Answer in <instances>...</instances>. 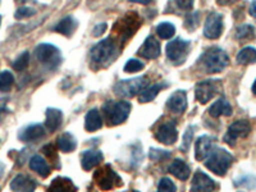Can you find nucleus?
Returning <instances> with one entry per match:
<instances>
[{
	"label": "nucleus",
	"instance_id": "nucleus-1",
	"mask_svg": "<svg viewBox=\"0 0 256 192\" xmlns=\"http://www.w3.org/2000/svg\"><path fill=\"white\" fill-rule=\"evenodd\" d=\"M116 54H118V46H116V41L113 38L102 40L99 44H96L91 49L90 52L92 62L99 67H104V66L110 64L114 60Z\"/></svg>",
	"mask_w": 256,
	"mask_h": 192
},
{
	"label": "nucleus",
	"instance_id": "nucleus-2",
	"mask_svg": "<svg viewBox=\"0 0 256 192\" xmlns=\"http://www.w3.org/2000/svg\"><path fill=\"white\" fill-rule=\"evenodd\" d=\"M201 63L208 73H219L230 64L228 54L220 48H210L202 54Z\"/></svg>",
	"mask_w": 256,
	"mask_h": 192
},
{
	"label": "nucleus",
	"instance_id": "nucleus-3",
	"mask_svg": "<svg viewBox=\"0 0 256 192\" xmlns=\"http://www.w3.org/2000/svg\"><path fill=\"white\" fill-rule=\"evenodd\" d=\"M233 163L232 154L224 148H216L205 160V166L216 176H224Z\"/></svg>",
	"mask_w": 256,
	"mask_h": 192
},
{
	"label": "nucleus",
	"instance_id": "nucleus-4",
	"mask_svg": "<svg viewBox=\"0 0 256 192\" xmlns=\"http://www.w3.org/2000/svg\"><path fill=\"white\" fill-rule=\"evenodd\" d=\"M106 122L110 126L122 124L131 113V104L128 102H109L104 106Z\"/></svg>",
	"mask_w": 256,
	"mask_h": 192
},
{
	"label": "nucleus",
	"instance_id": "nucleus-5",
	"mask_svg": "<svg viewBox=\"0 0 256 192\" xmlns=\"http://www.w3.org/2000/svg\"><path fill=\"white\" fill-rule=\"evenodd\" d=\"M148 84V76L134 77L132 80H123L114 86V92L120 98H134L140 91H142V88H145Z\"/></svg>",
	"mask_w": 256,
	"mask_h": 192
},
{
	"label": "nucleus",
	"instance_id": "nucleus-6",
	"mask_svg": "<svg viewBox=\"0 0 256 192\" xmlns=\"http://www.w3.org/2000/svg\"><path fill=\"white\" fill-rule=\"evenodd\" d=\"M35 56L48 68H56L62 62L60 52L52 44H40L35 49Z\"/></svg>",
	"mask_w": 256,
	"mask_h": 192
},
{
	"label": "nucleus",
	"instance_id": "nucleus-7",
	"mask_svg": "<svg viewBox=\"0 0 256 192\" xmlns=\"http://www.w3.org/2000/svg\"><path fill=\"white\" fill-rule=\"evenodd\" d=\"M191 42L177 38L166 45V56L173 64H182L188 56Z\"/></svg>",
	"mask_w": 256,
	"mask_h": 192
},
{
	"label": "nucleus",
	"instance_id": "nucleus-8",
	"mask_svg": "<svg viewBox=\"0 0 256 192\" xmlns=\"http://www.w3.org/2000/svg\"><path fill=\"white\" fill-rule=\"evenodd\" d=\"M222 88V81L219 80H205L201 81L196 84L195 88V95L196 99L201 104H206L216 95L220 92Z\"/></svg>",
	"mask_w": 256,
	"mask_h": 192
},
{
	"label": "nucleus",
	"instance_id": "nucleus-9",
	"mask_svg": "<svg viewBox=\"0 0 256 192\" xmlns=\"http://www.w3.org/2000/svg\"><path fill=\"white\" fill-rule=\"evenodd\" d=\"M96 184L102 190H110L114 186H120L122 182H120V177L114 172L112 166H105L104 168L98 169V172L94 176Z\"/></svg>",
	"mask_w": 256,
	"mask_h": 192
},
{
	"label": "nucleus",
	"instance_id": "nucleus-10",
	"mask_svg": "<svg viewBox=\"0 0 256 192\" xmlns=\"http://www.w3.org/2000/svg\"><path fill=\"white\" fill-rule=\"evenodd\" d=\"M251 131V126L250 123L246 120H237V122L232 123L228 128L227 134L224 136V141L228 144L230 146L236 145L237 138L240 137H246Z\"/></svg>",
	"mask_w": 256,
	"mask_h": 192
},
{
	"label": "nucleus",
	"instance_id": "nucleus-11",
	"mask_svg": "<svg viewBox=\"0 0 256 192\" xmlns=\"http://www.w3.org/2000/svg\"><path fill=\"white\" fill-rule=\"evenodd\" d=\"M223 32V17L219 13H210L205 20L204 35L208 38H218Z\"/></svg>",
	"mask_w": 256,
	"mask_h": 192
},
{
	"label": "nucleus",
	"instance_id": "nucleus-12",
	"mask_svg": "<svg viewBox=\"0 0 256 192\" xmlns=\"http://www.w3.org/2000/svg\"><path fill=\"white\" fill-rule=\"evenodd\" d=\"M155 138L164 145H173L178 138V131L174 122L163 123L158 128Z\"/></svg>",
	"mask_w": 256,
	"mask_h": 192
},
{
	"label": "nucleus",
	"instance_id": "nucleus-13",
	"mask_svg": "<svg viewBox=\"0 0 256 192\" xmlns=\"http://www.w3.org/2000/svg\"><path fill=\"white\" fill-rule=\"evenodd\" d=\"M216 148V140L210 136H201L196 140L195 145V158L196 160H205L209 156L210 152Z\"/></svg>",
	"mask_w": 256,
	"mask_h": 192
},
{
	"label": "nucleus",
	"instance_id": "nucleus-14",
	"mask_svg": "<svg viewBox=\"0 0 256 192\" xmlns=\"http://www.w3.org/2000/svg\"><path fill=\"white\" fill-rule=\"evenodd\" d=\"M216 182H214L209 176L205 174L204 172L198 170V172L194 174L191 184V191H212V190H216Z\"/></svg>",
	"mask_w": 256,
	"mask_h": 192
},
{
	"label": "nucleus",
	"instance_id": "nucleus-15",
	"mask_svg": "<svg viewBox=\"0 0 256 192\" xmlns=\"http://www.w3.org/2000/svg\"><path fill=\"white\" fill-rule=\"evenodd\" d=\"M166 106L172 113L184 114L187 109V96L184 90L176 91L166 102Z\"/></svg>",
	"mask_w": 256,
	"mask_h": 192
},
{
	"label": "nucleus",
	"instance_id": "nucleus-16",
	"mask_svg": "<svg viewBox=\"0 0 256 192\" xmlns=\"http://www.w3.org/2000/svg\"><path fill=\"white\" fill-rule=\"evenodd\" d=\"M45 134H46V131H45L44 126L32 124L24 128V130L20 132L18 137H20V140L24 141V142H34V141L41 140Z\"/></svg>",
	"mask_w": 256,
	"mask_h": 192
},
{
	"label": "nucleus",
	"instance_id": "nucleus-17",
	"mask_svg": "<svg viewBox=\"0 0 256 192\" xmlns=\"http://www.w3.org/2000/svg\"><path fill=\"white\" fill-rule=\"evenodd\" d=\"M104 159V155L100 150H95V148H90L86 152H82L81 155V166L84 170H91L92 168L99 166Z\"/></svg>",
	"mask_w": 256,
	"mask_h": 192
},
{
	"label": "nucleus",
	"instance_id": "nucleus-18",
	"mask_svg": "<svg viewBox=\"0 0 256 192\" xmlns=\"http://www.w3.org/2000/svg\"><path fill=\"white\" fill-rule=\"evenodd\" d=\"M160 42L154 38V36H148L146 38L145 42L142 44L141 49L138 50V54L146 59H155L160 56Z\"/></svg>",
	"mask_w": 256,
	"mask_h": 192
},
{
	"label": "nucleus",
	"instance_id": "nucleus-19",
	"mask_svg": "<svg viewBox=\"0 0 256 192\" xmlns=\"http://www.w3.org/2000/svg\"><path fill=\"white\" fill-rule=\"evenodd\" d=\"M10 188L13 191H20V192H32L36 188V182L32 178L27 177L24 174H18L17 177L13 178L10 182Z\"/></svg>",
	"mask_w": 256,
	"mask_h": 192
},
{
	"label": "nucleus",
	"instance_id": "nucleus-20",
	"mask_svg": "<svg viewBox=\"0 0 256 192\" xmlns=\"http://www.w3.org/2000/svg\"><path fill=\"white\" fill-rule=\"evenodd\" d=\"M45 126L50 132H54L60 127L62 122H63V113L56 108H48L45 112Z\"/></svg>",
	"mask_w": 256,
	"mask_h": 192
},
{
	"label": "nucleus",
	"instance_id": "nucleus-21",
	"mask_svg": "<svg viewBox=\"0 0 256 192\" xmlns=\"http://www.w3.org/2000/svg\"><path fill=\"white\" fill-rule=\"evenodd\" d=\"M77 20L72 17V16H67V17H64L63 20L54 27V31L58 32V34H62L64 36H72L74 34L77 28Z\"/></svg>",
	"mask_w": 256,
	"mask_h": 192
},
{
	"label": "nucleus",
	"instance_id": "nucleus-22",
	"mask_svg": "<svg viewBox=\"0 0 256 192\" xmlns=\"http://www.w3.org/2000/svg\"><path fill=\"white\" fill-rule=\"evenodd\" d=\"M209 114L212 118H219V116H230V114H232V106H230V104L227 100L222 98V99L216 100V102L210 106Z\"/></svg>",
	"mask_w": 256,
	"mask_h": 192
},
{
	"label": "nucleus",
	"instance_id": "nucleus-23",
	"mask_svg": "<svg viewBox=\"0 0 256 192\" xmlns=\"http://www.w3.org/2000/svg\"><path fill=\"white\" fill-rule=\"evenodd\" d=\"M30 168L34 170V172L38 173V176L41 177H48L50 174V166L49 164L46 163V160L44 159L40 155H35V156H32L31 160H30Z\"/></svg>",
	"mask_w": 256,
	"mask_h": 192
},
{
	"label": "nucleus",
	"instance_id": "nucleus-24",
	"mask_svg": "<svg viewBox=\"0 0 256 192\" xmlns=\"http://www.w3.org/2000/svg\"><path fill=\"white\" fill-rule=\"evenodd\" d=\"M102 126V120L98 109H91L84 118V128L88 132L98 131Z\"/></svg>",
	"mask_w": 256,
	"mask_h": 192
},
{
	"label": "nucleus",
	"instance_id": "nucleus-25",
	"mask_svg": "<svg viewBox=\"0 0 256 192\" xmlns=\"http://www.w3.org/2000/svg\"><path fill=\"white\" fill-rule=\"evenodd\" d=\"M169 172L178 180H186L190 177V166L182 159H176L169 166Z\"/></svg>",
	"mask_w": 256,
	"mask_h": 192
},
{
	"label": "nucleus",
	"instance_id": "nucleus-26",
	"mask_svg": "<svg viewBox=\"0 0 256 192\" xmlns=\"http://www.w3.org/2000/svg\"><path fill=\"white\" fill-rule=\"evenodd\" d=\"M58 148H60L63 152H74L77 148L76 138H74V137H73L70 134L66 132V134H63L58 138Z\"/></svg>",
	"mask_w": 256,
	"mask_h": 192
},
{
	"label": "nucleus",
	"instance_id": "nucleus-27",
	"mask_svg": "<svg viewBox=\"0 0 256 192\" xmlns=\"http://www.w3.org/2000/svg\"><path fill=\"white\" fill-rule=\"evenodd\" d=\"M77 187L70 178H56L49 186V191H76Z\"/></svg>",
	"mask_w": 256,
	"mask_h": 192
},
{
	"label": "nucleus",
	"instance_id": "nucleus-28",
	"mask_svg": "<svg viewBox=\"0 0 256 192\" xmlns=\"http://www.w3.org/2000/svg\"><path fill=\"white\" fill-rule=\"evenodd\" d=\"M237 63L242 66H248V64L256 63V49L255 48H244L237 56Z\"/></svg>",
	"mask_w": 256,
	"mask_h": 192
},
{
	"label": "nucleus",
	"instance_id": "nucleus-29",
	"mask_svg": "<svg viewBox=\"0 0 256 192\" xmlns=\"http://www.w3.org/2000/svg\"><path fill=\"white\" fill-rule=\"evenodd\" d=\"M163 88V84H154V86H150V88H146L141 91L140 96H138V102H150L155 99L159 94V91Z\"/></svg>",
	"mask_w": 256,
	"mask_h": 192
},
{
	"label": "nucleus",
	"instance_id": "nucleus-30",
	"mask_svg": "<svg viewBox=\"0 0 256 192\" xmlns=\"http://www.w3.org/2000/svg\"><path fill=\"white\" fill-rule=\"evenodd\" d=\"M156 34L160 38L168 40V38H170L174 36V34H176L174 24H169V22H163V24H158Z\"/></svg>",
	"mask_w": 256,
	"mask_h": 192
},
{
	"label": "nucleus",
	"instance_id": "nucleus-31",
	"mask_svg": "<svg viewBox=\"0 0 256 192\" xmlns=\"http://www.w3.org/2000/svg\"><path fill=\"white\" fill-rule=\"evenodd\" d=\"M236 38L238 40H252L255 38V28L251 24H244L236 30Z\"/></svg>",
	"mask_w": 256,
	"mask_h": 192
},
{
	"label": "nucleus",
	"instance_id": "nucleus-32",
	"mask_svg": "<svg viewBox=\"0 0 256 192\" xmlns=\"http://www.w3.org/2000/svg\"><path fill=\"white\" fill-rule=\"evenodd\" d=\"M14 84V77L9 70L0 73V91H9Z\"/></svg>",
	"mask_w": 256,
	"mask_h": 192
},
{
	"label": "nucleus",
	"instance_id": "nucleus-33",
	"mask_svg": "<svg viewBox=\"0 0 256 192\" xmlns=\"http://www.w3.org/2000/svg\"><path fill=\"white\" fill-rule=\"evenodd\" d=\"M144 70V63L137 59H130L124 66V72L126 73H136L140 72Z\"/></svg>",
	"mask_w": 256,
	"mask_h": 192
},
{
	"label": "nucleus",
	"instance_id": "nucleus-34",
	"mask_svg": "<svg viewBox=\"0 0 256 192\" xmlns=\"http://www.w3.org/2000/svg\"><path fill=\"white\" fill-rule=\"evenodd\" d=\"M30 63V54L27 52H22L20 56L17 58V60L13 63V68L16 70H24V68H27Z\"/></svg>",
	"mask_w": 256,
	"mask_h": 192
},
{
	"label": "nucleus",
	"instance_id": "nucleus-35",
	"mask_svg": "<svg viewBox=\"0 0 256 192\" xmlns=\"http://www.w3.org/2000/svg\"><path fill=\"white\" fill-rule=\"evenodd\" d=\"M158 190H159V191H163V192L177 191V186L173 184V180H170V178L164 177L160 180L159 184H158Z\"/></svg>",
	"mask_w": 256,
	"mask_h": 192
},
{
	"label": "nucleus",
	"instance_id": "nucleus-36",
	"mask_svg": "<svg viewBox=\"0 0 256 192\" xmlns=\"http://www.w3.org/2000/svg\"><path fill=\"white\" fill-rule=\"evenodd\" d=\"M35 13L36 10L34 8H31V6H20V8L17 9L14 17L17 18V20H24V18L32 17Z\"/></svg>",
	"mask_w": 256,
	"mask_h": 192
},
{
	"label": "nucleus",
	"instance_id": "nucleus-37",
	"mask_svg": "<svg viewBox=\"0 0 256 192\" xmlns=\"http://www.w3.org/2000/svg\"><path fill=\"white\" fill-rule=\"evenodd\" d=\"M194 127H188L187 128L186 134H184V142H182V146H180V148L184 150V152H187L190 148V146H191V141H192V137H194Z\"/></svg>",
	"mask_w": 256,
	"mask_h": 192
},
{
	"label": "nucleus",
	"instance_id": "nucleus-38",
	"mask_svg": "<svg viewBox=\"0 0 256 192\" xmlns=\"http://www.w3.org/2000/svg\"><path fill=\"white\" fill-rule=\"evenodd\" d=\"M168 156H170V152H166V150H158V148L150 150V158L154 160H163Z\"/></svg>",
	"mask_w": 256,
	"mask_h": 192
},
{
	"label": "nucleus",
	"instance_id": "nucleus-39",
	"mask_svg": "<svg viewBox=\"0 0 256 192\" xmlns=\"http://www.w3.org/2000/svg\"><path fill=\"white\" fill-rule=\"evenodd\" d=\"M176 4L180 10H190L194 6V0H176Z\"/></svg>",
	"mask_w": 256,
	"mask_h": 192
},
{
	"label": "nucleus",
	"instance_id": "nucleus-40",
	"mask_svg": "<svg viewBox=\"0 0 256 192\" xmlns=\"http://www.w3.org/2000/svg\"><path fill=\"white\" fill-rule=\"evenodd\" d=\"M106 28H108V24H98V26H95V28H94L92 35L94 36H102V34H104L105 31H106Z\"/></svg>",
	"mask_w": 256,
	"mask_h": 192
},
{
	"label": "nucleus",
	"instance_id": "nucleus-41",
	"mask_svg": "<svg viewBox=\"0 0 256 192\" xmlns=\"http://www.w3.org/2000/svg\"><path fill=\"white\" fill-rule=\"evenodd\" d=\"M6 99H0V120H2V116L6 112Z\"/></svg>",
	"mask_w": 256,
	"mask_h": 192
},
{
	"label": "nucleus",
	"instance_id": "nucleus-42",
	"mask_svg": "<svg viewBox=\"0 0 256 192\" xmlns=\"http://www.w3.org/2000/svg\"><path fill=\"white\" fill-rule=\"evenodd\" d=\"M250 16H251V17L256 18V0H252V2H251Z\"/></svg>",
	"mask_w": 256,
	"mask_h": 192
},
{
	"label": "nucleus",
	"instance_id": "nucleus-43",
	"mask_svg": "<svg viewBox=\"0 0 256 192\" xmlns=\"http://www.w3.org/2000/svg\"><path fill=\"white\" fill-rule=\"evenodd\" d=\"M128 2H131V3H137V4H144V6H148L152 2V0H128Z\"/></svg>",
	"mask_w": 256,
	"mask_h": 192
},
{
	"label": "nucleus",
	"instance_id": "nucleus-44",
	"mask_svg": "<svg viewBox=\"0 0 256 192\" xmlns=\"http://www.w3.org/2000/svg\"><path fill=\"white\" fill-rule=\"evenodd\" d=\"M252 92L256 95V80H255V82H254V84H252Z\"/></svg>",
	"mask_w": 256,
	"mask_h": 192
},
{
	"label": "nucleus",
	"instance_id": "nucleus-45",
	"mask_svg": "<svg viewBox=\"0 0 256 192\" xmlns=\"http://www.w3.org/2000/svg\"><path fill=\"white\" fill-rule=\"evenodd\" d=\"M0 24H2V16H0Z\"/></svg>",
	"mask_w": 256,
	"mask_h": 192
}]
</instances>
